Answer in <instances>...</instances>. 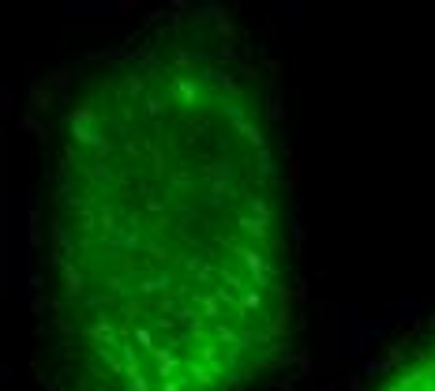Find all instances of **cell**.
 I'll list each match as a JSON object with an SVG mask.
<instances>
[{"mask_svg":"<svg viewBox=\"0 0 435 391\" xmlns=\"http://www.w3.org/2000/svg\"><path fill=\"white\" fill-rule=\"evenodd\" d=\"M386 391H435V358L428 365H420L417 373H402Z\"/></svg>","mask_w":435,"mask_h":391,"instance_id":"7a4b0ae2","label":"cell"},{"mask_svg":"<svg viewBox=\"0 0 435 391\" xmlns=\"http://www.w3.org/2000/svg\"><path fill=\"white\" fill-rule=\"evenodd\" d=\"M225 72L195 64L131 79L116 117H94V158L75 155L135 207L79 177L60 192V226L131 233L64 237L60 264L79 350L105 391H233L285 316L270 165L259 121Z\"/></svg>","mask_w":435,"mask_h":391,"instance_id":"6da1fadb","label":"cell"}]
</instances>
